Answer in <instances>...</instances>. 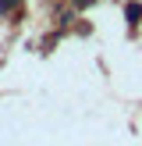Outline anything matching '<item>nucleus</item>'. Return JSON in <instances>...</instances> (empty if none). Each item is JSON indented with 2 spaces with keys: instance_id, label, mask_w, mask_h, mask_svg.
Listing matches in <instances>:
<instances>
[{
  "instance_id": "f257e3e1",
  "label": "nucleus",
  "mask_w": 142,
  "mask_h": 146,
  "mask_svg": "<svg viewBox=\"0 0 142 146\" xmlns=\"http://www.w3.org/2000/svg\"><path fill=\"white\" fill-rule=\"evenodd\" d=\"M124 14H128V21H131V25H139V21H142V4H128Z\"/></svg>"
},
{
  "instance_id": "f03ea898",
  "label": "nucleus",
  "mask_w": 142,
  "mask_h": 146,
  "mask_svg": "<svg viewBox=\"0 0 142 146\" xmlns=\"http://www.w3.org/2000/svg\"><path fill=\"white\" fill-rule=\"evenodd\" d=\"M18 4H21V0H0V11L7 14V11H14V7H18Z\"/></svg>"
},
{
  "instance_id": "7ed1b4c3",
  "label": "nucleus",
  "mask_w": 142,
  "mask_h": 146,
  "mask_svg": "<svg viewBox=\"0 0 142 146\" xmlns=\"http://www.w3.org/2000/svg\"><path fill=\"white\" fill-rule=\"evenodd\" d=\"M71 4H75L78 11H82V7H89V4H96V0H71Z\"/></svg>"
}]
</instances>
